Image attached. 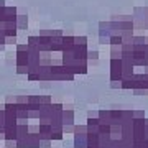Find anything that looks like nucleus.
<instances>
[{
  "label": "nucleus",
  "mask_w": 148,
  "mask_h": 148,
  "mask_svg": "<svg viewBox=\"0 0 148 148\" xmlns=\"http://www.w3.org/2000/svg\"><path fill=\"white\" fill-rule=\"evenodd\" d=\"M89 69V43L86 36L66 35L63 30H43L18 43L16 74L40 82H73Z\"/></svg>",
  "instance_id": "1"
},
{
  "label": "nucleus",
  "mask_w": 148,
  "mask_h": 148,
  "mask_svg": "<svg viewBox=\"0 0 148 148\" xmlns=\"http://www.w3.org/2000/svg\"><path fill=\"white\" fill-rule=\"evenodd\" d=\"M5 148H49L63 140L64 104L51 95H7Z\"/></svg>",
  "instance_id": "2"
},
{
  "label": "nucleus",
  "mask_w": 148,
  "mask_h": 148,
  "mask_svg": "<svg viewBox=\"0 0 148 148\" xmlns=\"http://www.w3.org/2000/svg\"><path fill=\"white\" fill-rule=\"evenodd\" d=\"M143 110H89L86 120V148H135V123Z\"/></svg>",
  "instance_id": "3"
},
{
  "label": "nucleus",
  "mask_w": 148,
  "mask_h": 148,
  "mask_svg": "<svg viewBox=\"0 0 148 148\" xmlns=\"http://www.w3.org/2000/svg\"><path fill=\"white\" fill-rule=\"evenodd\" d=\"M110 87L148 92V43H138L133 38L110 46Z\"/></svg>",
  "instance_id": "4"
},
{
  "label": "nucleus",
  "mask_w": 148,
  "mask_h": 148,
  "mask_svg": "<svg viewBox=\"0 0 148 148\" xmlns=\"http://www.w3.org/2000/svg\"><path fill=\"white\" fill-rule=\"evenodd\" d=\"M133 36L132 15H112L109 20L99 23V41L102 45L115 46L128 41Z\"/></svg>",
  "instance_id": "5"
},
{
  "label": "nucleus",
  "mask_w": 148,
  "mask_h": 148,
  "mask_svg": "<svg viewBox=\"0 0 148 148\" xmlns=\"http://www.w3.org/2000/svg\"><path fill=\"white\" fill-rule=\"evenodd\" d=\"M18 10L13 5H7V2L0 0V49L7 45L16 43L18 36Z\"/></svg>",
  "instance_id": "6"
},
{
  "label": "nucleus",
  "mask_w": 148,
  "mask_h": 148,
  "mask_svg": "<svg viewBox=\"0 0 148 148\" xmlns=\"http://www.w3.org/2000/svg\"><path fill=\"white\" fill-rule=\"evenodd\" d=\"M133 40L138 43H148V7H135L132 13Z\"/></svg>",
  "instance_id": "7"
},
{
  "label": "nucleus",
  "mask_w": 148,
  "mask_h": 148,
  "mask_svg": "<svg viewBox=\"0 0 148 148\" xmlns=\"http://www.w3.org/2000/svg\"><path fill=\"white\" fill-rule=\"evenodd\" d=\"M74 148H86V123H76L73 130Z\"/></svg>",
  "instance_id": "8"
},
{
  "label": "nucleus",
  "mask_w": 148,
  "mask_h": 148,
  "mask_svg": "<svg viewBox=\"0 0 148 148\" xmlns=\"http://www.w3.org/2000/svg\"><path fill=\"white\" fill-rule=\"evenodd\" d=\"M5 132V112H3V104H0V138H3Z\"/></svg>",
  "instance_id": "9"
}]
</instances>
